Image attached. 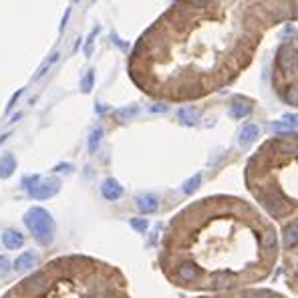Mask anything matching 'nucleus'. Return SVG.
<instances>
[{
	"label": "nucleus",
	"mask_w": 298,
	"mask_h": 298,
	"mask_svg": "<svg viewBox=\"0 0 298 298\" xmlns=\"http://www.w3.org/2000/svg\"><path fill=\"white\" fill-rule=\"evenodd\" d=\"M22 220H24V226L28 228V232L33 234V238L41 246H50L52 244V240H54V220L45 207H39V205L31 207V210H26Z\"/></svg>",
	"instance_id": "1"
},
{
	"label": "nucleus",
	"mask_w": 298,
	"mask_h": 298,
	"mask_svg": "<svg viewBox=\"0 0 298 298\" xmlns=\"http://www.w3.org/2000/svg\"><path fill=\"white\" fill-rule=\"evenodd\" d=\"M22 186L28 190L31 198L35 199H49L52 198L58 190H61V182L56 177H50V180H41L39 175H31L22 182Z\"/></svg>",
	"instance_id": "2"
},
{
	"label": "nucleus",
	"mask_w": 298,
	"mask_h": 298,
	"mask_svg": "<svg viewBox=\"0 0 298 298\" xmlns=\"http://www.w3.org/2000/svg\"><path fill=\"white\" fill-rule=\"evenodd\" d=\"M258 199L264 203V207L270 212L274 218H284L292 212V203L288 199H284L276 190H266V192H258L256 194Z\"/></svg>",
	"instance_id": "3"
},
{
	"label": "nucleus",
	"mask_w": 298,
	"mask_h": 298,
	"mask_svg": "<svg viewBox=\"0 0 298 298\" xmlns=\"http://www.w3.org/2000/svg\"><path fill=\"white\" fill-rule=\"evenodd\" d=\"M276 65L284 75H292L298 71V47L282 45L276 54Z\"/></svg>",
	"instance_id": "4"
},
{
	"label": "nucleus",
	"mask_w": 298,
	"mask_h": 298,
	"mask_svg": "<svg viewBox=\"0 0 298 298\" xmlns=\"http://www.w3.org/2000/svg\"><path fill=\"white\" fill-rule=\"evenodd\" d=\"M49 284H50L49 274L43 270V272L33 274L31 278H26V280H24V284H22V288H24V290H28L31 294H41V292H45V290L49 288Z\"/></svg>",
	"instance_id": "5"
},
{
	"label": "nucleus",
	"mask_w": 298,
	"mask_h": 298,
	"mask_svg": "<svg viewBox=\"0 0 298 298\" xmlns=\"http://www.w3.org/2000/svg\"><path fill=\"white\" fill-rule=\"evenodd\" d=\"M37 260H39L37 252H33V250H26V252H22V254H20V256L14 260L12 268L16 270V274H24V272H28V270H33V266L37 264Z\"/></svg>",
	"instance_id": "6"
},
{
	"label": "nucleus",
	"mask_w": 298,
	"mask_h": 298,
	"mask_svg": "<svg viewBox=\"0 0 298 298\" xmlns=\"http://www.w3.org/2000/svg\"><path fill=\"white\" fill-rule=\"evenodd\" d=\"M0 240H2V246L6 250H18V248L24 246V236L18 230H12V228H8V230H4L2 234H0Z\"/></svg>",
	"instance_id": "7"
},
{
	"label": "nucleus",
	"mask_w": 298,
	"mask_h": 298,
	"mask_svg": "<svg viewBox=\"0 0 298 298\" xmlns=\"http://www.w3.org/2000/svg\"><path fill=\"white\" fill-rule=\"evenodd\" d=\"M252 113V103L248 99H244V95H236V99L230 105V115L234 119H244Z\"/></svg>",
	"instance_id": "8"
},
{
	"label": "nucleus",
	"mask_w": 298,
	"mask_h": 298,
	"mask_svg": "<svg viewBox=\"0 0 298 298\" xmlns=\"http://www.w3.org/2000/svg\"><path fill=\"white\" fill-rule=\"evenodd\" d=\"M101 194H103L105 199L117 201V199H121V196H123V188H121V184H119L117 180L107 177V180L101 184Z\"/></svg>",
	"instance_id": "9"
},
{
	"label": "nucleus",
	"mask_w": 298,
	"mask_h": 298,
	"mask_svg": "<svg viewBox=\"0 0 298 298\" xmlns=\"http://www.w3.org/2000/svg\"><path fill=\"white\" fill-rule=\"evenodd\" d=\"M135 205L141 214H153L159 210V198L153 194H143L135 199Z\"/></svg>",
	"instance_id": "10"
},
{
	"label": "nucleus",
	"mask_w": 298,
	"mask_h": 298,
	"mask_svg": "<svg viewBox=\"0 0 298 298\" xmlns=\"http://www.w3.org/2000/svg\"><path fill=\"white\" fill-rule=\"evenodd\" d=\"M175 274L182 282H194L199 276V270H198V266H194L192 262H182L180 266H177Z\"/></svg>",
	"instance_id": "11"
},
{
	"label": "nucleus",
	"mask_w": 298,
	"mask_h": 298,
	"mask_svg": "<svg viewBox=\"0 0 298 298\" xmlns=\"http://www.w3.org/2000/svg\"><path fill=\"white\" fill-rule=\"evenodd\" d=\"M258 135H260V127L258 125H254V123L244 125L240 129V135H238V143H240L242 147H248L250 143H254L258 139Z\"/></svg>",
	"instance_id": "12"
},
{
	"label": "nucleus",
	"mask_w": 298,
	"mask_h": 298,
	"mask_svg": "<svg viewBox=\"0 0 298 298\" xmlns=\"http://www.w3.org/2000/svg\"><path fill=\"white\" fill-rule=\"evenodd\" d=\"M282 242L286 250H292L298 246V222H290L282 232Z\"/></svg>",
	"instance_id": "13"
},
{
	"label": "nucleus",
	"mask_w": 298,
	"mask_h": 298,
	"mask_svg": "<svg viewBox=\"0 0 298 298\" xmlns=\"http://www.w3.org/2000/svg\"><path fill=\"white\" fill-rule=\"evenodd\" d=\"M177 119H180V123H184L188 127H194L199 121V111L194 109V107H182L180 111H177Z\"/></svg>",
	"instance_id": "14"
},
{
	"label": "nucleus",
	"mask_w": 298,
	"mask_h": 298,
	"mask_svg": "<svg viewBox=\"0 0 298 298\" xmlns=\"http://www.w3.org/2000/svg\"><path fill=\"white\" fill-rule=\"evenodd\" d=\"M14 169H16V159L12 153H6L0 157V177H2V180L4 177H10L14 173Z\"/></svg>",
	"instance_id": "15"
},
{
	"label": "nucleus",
	"mask_w": 298,
	"mask_h": 298,
	"mask_svg": "<svg viewBox=\"0 0 298 298\" xmlns=\"http://www.w3.org/2000/svg\"><path fill=\"white\" fill-rule=\"evenodd\" d=\"M201 182H203V175L201 173H194L190 180L184 184V194H194V192H198L199 190V186H201Z\"/></svg>",
	"instance_id": "16"
},
{
	"label": "nucleus",
	"mask_w": 298,
	"mask_h": 298,
	"mask_svg": "<svg viewBox=\"0 0 298 298\" xmlns=\"http://www.w3.org/2000/svg\"><path fill=\"white\" fill-rule=\"evenodd\" d=\"M282 97H284V101H286L288 105L298 107V85H288V87L284 89Z\"/></svg>",
	"instance_id": "17"
},
{
	"label": "nucleus",
	"mask_w": 298,
	"mask_h": 298,
	"mask_svg": "<svg viewBox=\"0 0 298 298\" xmlns=\"http://www.w3.org/2000/svg\"><path fill=\"white\" fill-rule=\"evenodd\" d=\"M101 139H103V129L97 127L91 135H89V151L95 153V151H97V147H99V143H101Z\"/></svg>",
	"instance_id": "18"
},
{
	"label": "nucleus",
	"mask_w": 298,
	"mask_h": 298,
	"mask_svg": "<svg viewBox=\"0 0 298 298\" xmlns=\"http://www.w3.org/2000/svg\"><path fill=\"white\" fill-rule=\"evenodd\" d=\"M188 4H192L194 8L201 10V12H210L214 8V0H186Z\"/></svg>",
	"instance_id": "19"
},
{
	"label": "nucleus",
	"mask_w": 298,
	"mask_h": 298,
	"mask_svg": "<svg viewBox=\"0 0 298 298\" xmlns=\"http://www.w3.org/2000/svg\"><path fill=\"white\" fill-rule=\"evenodd\" d=\"M93 79H95V73H93V71H89V73L83 77V83H81V91H83V93H91Z\"/></svg>",
	"instance_id": "20"
},
{
	"label": "nucleus",
	"mask_w": 298,
	"mask_h": 298,
	"mask_svg": "<svg viewBox=\"0 0 298 298\" xmlns=\"http://www.w3.org/2000/svg\"><path fill=\"white\" fill-rule=\"evenodd\" d=\"M264 246H266L268 252H274V250H276V236H274L272 230L266 232V236H264Z\"/></svg>",
	"instance_id": "21"
},
{
	"label": "nucleus",
	"mask_w": 298,
	"mask_h": 298,
	"mask_svg": "<svg viewBox=\"0 0 298 298\" xmlns=\"http://www.w3.org/2000/svg\"><path fill=\"white\" fill-rule=\"evenodd\" d=\"M282 121L290 127V129H298V113H286L282 117Z\"/></svg>",
	"instance_id": "22"
},
{
	"label": "nucleus",
	"mask_w": 298,
	"mask_h": 298,
	"mask_svg": "<svg viewBox=\"0 0 298 298\" xmlns=\"http://www.w3.org/2000/svg\"><path fill=\"white\" fill-rule=\"evenodd\" d=\"M10 270H14L12 264H10V260H8L6 256H0V276H6Z\"/></svg>",
	"instance_id": "23"
},
{
	"label": "nucleus",
	"mask_w": 298,
	"mask_h": 298,
	"mask_svg": "<svg viewBox=\"0 0 298 298\" xmlns=\"http://www.w3.org/2000/svg\"><path fill=\"white\" fill-rule=\"evenodd\" d=\"M137 111H139V107H137V105H131V107H127V109H121V111H117V117H119V119H123V121H125V119L133 117V115H135Z\"/></svg>",
	"instance_id": "24"
},
{
	"label": "nucleus",
	"mask_w": 298,
	"mask_h": 298,
	"mask_svg": "<svg viewBox=\"0 0 298 298\" xmlns=\"http://www.w3.org/2000/svg\"><path fill=\"white\" fill-rule=\"evenodd\" d=\"M129 224H131V228H133V230H137V232H141V234H143V232L147 230V226H149V224H147V220H143V218H133Z\"/></svg>",
	"instance_id": "25"
},
{
	"label": "nucleus",
	"mask_w": 298,
	"mask_h": 298,
	"mask_svg": "<svg viewBox=\"0 0 298 298\" xmlns=\"http://www.w3.org/2000/svg\"><path fill=\"white\" fill-rule=\"evenodd\" d=\"M280 151H282V153H296V151H298V145H296V143H290V141H282V143H280Z\"/></svg>",
	"instance_id": "26"
},
{
	"label": "nucleus",
	"mask_w": 298,
	"mask_h": 298,
	"mask_svg": "<svg viewBox=\"0 0 298 298\" xmlns=\"http://www.w3.org/2000/svg\"><path fill=\"white\" fill-rule=\"evenodd\" d=\"M56 58H58V52H52V54H50V58H49V61L45 63V67H43V69H41V71L37 73V79H39V77H43V75H45V73H47V71H49V69L52 67V63L56 61Z\"/></svg>",
	"instance_id": "27"
},
{
	"label": "nucleus",
	"mask_w": 298,
	"mask_h": 298,
	"mask_svg": "<svg viewBox=\"0 0 298 298\" xmlns=\"http://www.w3.org/2000/svg\"><path fill=\"white\" fill-rule=\"evenodd\" d=\"M167 103H151L149 105V111L151 113H167Z\"/></svg>",
	"instance_id": "28"
},
{
	"label": "nucleus",
	"mask_w": 298,
	"mask_h": 298,
	"mask_svg": "<svg viewBox=\"0 0 298 298\" xmlns=\"http://www.w3.org/2000/svg\"><path fill=\"white\" fill-rule=\"evenodd\" d=\"M22 91H24V89H20V91H18V93H16V95H14V97H12V101H10V103H8V107H6V111H10V109H12V105H14V103H16V99H18V97H20V93H22Z\"/></svg>",
	"instance_id": "29"
},
{
	"label": "nucleus",
	"mask_w": 298,
	"mask_h": 298,
	"mask_svg": "<svg viewBox=\"0 0 298 298\" xmlns=\"http://www.w3.org/2000/svg\"><path fill=\"white\" fill-rule=\"evenodd\" d=\"M282 35H284V39H290V37L294 35V28H292V26H286V28H284V33H282Z\"/></svg>",
	"instance_id": "30"
},
{
	"label": "nucleus",
	"mask_w": 298,
	"mask_h": 298,
	"mask_svg": "<svg viewBox=\"0 0 298 298\" xmlns=\"http://www.w3.org/2000/svg\"><path fill=\"white\" fill-rule=\"evenodd\" d=\"M292 4H294V8H296V14H298V0H292Z\"/></svg>",
	"instance_id": "31"
}]
</instances>
